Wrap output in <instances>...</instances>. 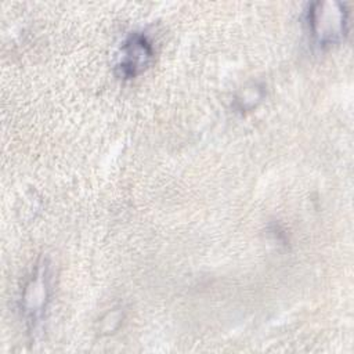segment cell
I'll return each instance as SVG.
<instances>
[{
  "instance_id": "4",
  "label": "cell",
  "mask_w": 354,
  "mask_h": 354,
  "mask_svg": "<svg viewBox=\"0 0 354 354\" xmlns=\"http://www.w3.org/2000/svg\"><path fill=\"white\" fill-rule=\"evenodd\" d=\"M263 98L264 88L257 83H252L239 91V94L235 97L234 106L239 112H248L254 109L263 101Z\"/></svg>"
},
{
  "instance_id": "2",
  "label": "cell",
  "mask_w": 354,
  "mask_h": 354,
  "mask_svg": "<svg viewBox=\"0 0 354 354\" xmlns=\"http://www.w3.org/2000/svg\"><path fill=\"white\" fill-rule=\"evenodd\" d=\"M50 300V270L40 261L21 292V311L30 328H36L46 313Z\"/></svg>"
},
{
  "instance_id": "5",
  "label": "cell",
  "mask_w": 354,
  "mask_h": 354,
  "mask_svg": "<svg viewBox=\"0 0 354 354\" xmlns=\"http://www.w3.org/2000/svg\"><path fill=\"white\" fill-rule=\"evenodd\" d=\"M122 321V313L120 310H112L106 313L101 319H100V332L101 333H112L113 330L118 329Z\"/></svg>"
},
{
  "instance_id": "1",
  "label": "cell",
  "mask_w": 354,
  "mask_h": 354,
  "mask_svg": "<svg viewBox=\"0 0 354 354\" xmlns=\"http://www.w3.org/2000/svg\"><path fill=\"white\" fill-rule=\"evenodd\" d=\"M307 22L313 39L321 47L335 46L347 35L348 11L339 1H317L308 7Z\"/></svg>"
},
{
  "instance_id": "3",
  "label": "cell",
  "mask_w": 354,
  "mask_h": 354,
  "mask_svg": "<svg viewBox=\"0 0 354 354\" xmlns=\"http://www.w3.org/2000/svg\"><path fill=\"white\" fill-rule=\"evenodd\" d=\"M153 58V46L147 35L130 33L122 44L116 62V75L122 79H133L142 73Z\"/></svg>"
}]
</instances>
